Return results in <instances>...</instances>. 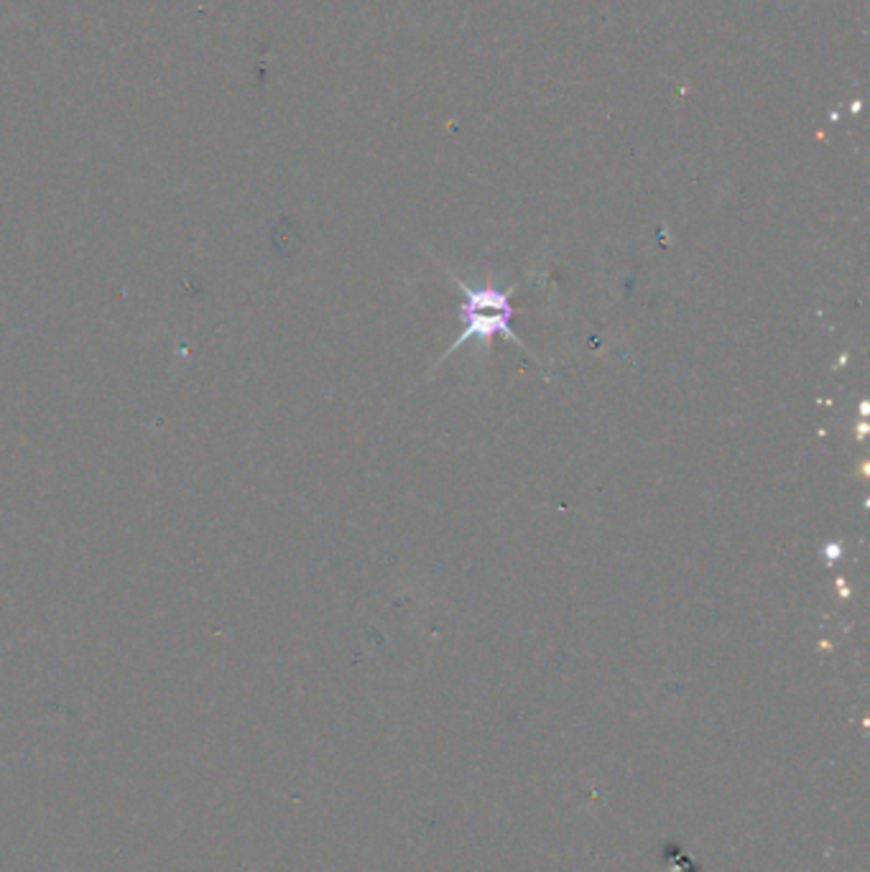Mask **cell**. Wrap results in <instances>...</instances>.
<instances>
[{"label": "cell", "mask_w": 870, "mask_h": 872, "mask_svg": "<svg viewBox=\"0 0 870 872\" xmlns=\"http://www.w3.org/2000/svg\"><path fill=\"white\" fill-rule=\"evenodd\" d=\"M450 276L460 286V291H463V297H465V304L460 307V316H465L467 324H465L463 335L455 339V345L450 347L444 358H450V355L455 353L460 345L470 343V339H478L486 350H490V339H493L496 335L509 337L511 343H516L526 350L524 339H521L519 335H513V330H511V316H513L511 297H509L511 291H498V288H493V286L473 288V286H467L465 280L457 276V273L450 271Z\"/></svg>", "instance_id": "cell-1"}]
</instances>
